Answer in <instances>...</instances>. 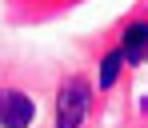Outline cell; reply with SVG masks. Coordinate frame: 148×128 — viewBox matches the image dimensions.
Returning <instances> with one entry per match:
<instances>
[{
  "label": "cell",
  "instance_id": "cell-4",
  "mask_svg": "<svg viewBox=\"0 0 148 128\" xmlns=\"http://www.w3.org/2000/svg\"><path fill=\"white\" fill-rule=\"evenodd\" d=\"M120 64H124V52H108V56H104V64H100V88H112V84H116Z\"/></svg>",
  "mask_w": 148,
  "mask_h": 128
},
{
  "label": "cell",
  "instance_id": "cell-2",
  "mask_svg": "<svg viewBox=\"0 0 148 128\" xmlns=\"http://www.w3.org/2000/svg\"><path fill=\"white\" fill-rule=\"evenodd\" d=\"M32 116H36L32 96L16 92V88H0V124L4 128H28Z\"/></svg>",
  "mask_w": 148,
  "mask_h": 128
},
{
  "label": "cell",
  "instance_id": "cell-1",
  "mask_svg": "<svg viewBox=\"0 0 148 128\" xmlns=\"http://www.w3.org/2000/svg\"><path fill=\"white\" fill-rule=\"evenodd\" d=\"M88 84L84 80H68L56 96V128H80L84 112H88Z\"/></svg>",
  "mask_w": 148,
  "mask_h": 128
},
{
  "label": "cell",
  "instance_id": "cell-3",
  "mask_svg": "<svg viewBox=\"0 0 148 128\" xmlns=\"http://www.w3.org/2000/svg\"><path fill=\"white\" fill-rule=\"evenodd\" d=\"M144 48H148V24H132L124 32V60L136 64V60L144 56Z\"/></svg>",
  "mask_w": 148,
  "mask_h": 128
}]
</instances>
